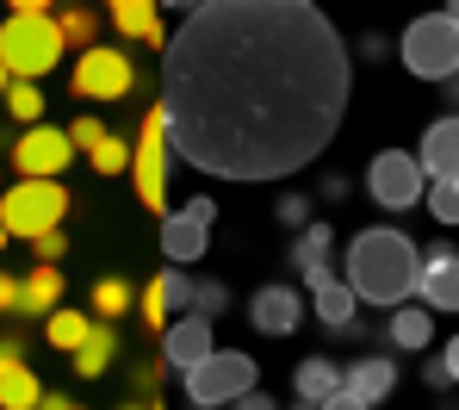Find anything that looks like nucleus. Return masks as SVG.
<instances>
[{"mask_svg": "<svg viewBox=\"0 0 459 410\" xmlns=\"http://www.w3.org/2000/svg\"><path fill=\"white\" fill-rule=\"evenodd\" d=\"M19 311V274H0V318Z\"/></svg>", "mask_w": 459, "mask_h": 410, "instance_id": "39", "label": "nucleus"}, {"mask_svg": "<svg viewBox=\"0 0 459 410\" xmlns=\"http://www.w3.org/2000/svg\"><path fill=\"white\" fill-rule=\"evenodd\" d=\"M385 57H391V38L385 31H367L360 38V63H385Z\"/></svg>", "mask_w": 459, "mask_h": 410, "instance_id": "37", "label": "nucleus"}, {"mask_svg": "<svg viewBox=\"0 0 459 410\" xmlns=\"http://www.w3.org/2000/svg\"><path fill=\"white\" fill-rule=\"evenodd\" d=\"M0 100H6V118H13V125H25V131L44 125V87L38 82H13Z\"/></svg>", "mask_w": 459, "mask_h": 410, "instance_id": "29", "label": "nucleus"}, {"mask_svg": "<svg viewBox=\"0 0 459 410\" xmlns=\"http://www.w3.org/2000/svg\"><path fill=\"white\" fill-rule=\"evenodd\" d=\"M230 410H280V405H273V398H267V392L255 386V392H242V398H236V405H230Z\"/></svg>", "mask_w": 459, "mask_h": 410, "instance_id": "40", "label": "nucleus"}, {"mask_svg": "<svg viewBox=\"0 0 459 410\" xmlns=\"http://www.w3.org/2000/svg\"><path fill=\"white\" fill-rule=\"evenodd\" d=\"M212 348H218V336H212V324H199L193 311L161 329V367H168V373H193Z\"/></svg>", "mask_w": 459, "mask_h": 410, "instance_id": "16", "label": "nucleus"}, {"mask_svg": "<svg viewBox=\"0 0 459 410\" xmlns=\"http://www.w3.org/2000/svg\"><path fill=\"white\" fill-rule=\"evenodd\" d=\"M193 286H199V280H193L186 267H161L150 286L137 292V311H143V324H150V329H168L174 318H186V311H193Z\"/></svg>", "mask_w": 459, "mask_h": 410, "instance_id": "14", "label": "nucleus"}, {"mask_svg": "<svg viewBox=\"0 0 459 410\" xmlns=\"http://www.w3.org/2000/svg\"><path fill=\"white\" fill-rule=\"evenodd\" d=\"M180 386H186L193 410H230L242 392L261 386V367H255V354H242V348H212L193 373H180Z\"/></svg>", "mask_w": 459, "mask_h": 410, "instance_id": "5", "label": "nucleus"}, {"mask_svg": "<svg viewBox=\"0 0 459 410\" xmlns=\"http://www.w3.org/2000/svg\"><path fill=\"white\" fill-rule=\"evenodd\" d=\"M441 367H447V379L459 386V329L447 336V348H441Z\"/></svg>", "mask_w": 459, "mask_h": 410, "instance_id": "41", "label": "nucleus"}, {"mask_svg": "<svg viewBox=\"0 0 459 410\" xmlns=\"http://www.w3.org/2000/svg\"><path fill=\"white\" fill-rule=\"evenodd\" d=\"M38 405H44V379L25 361H6L0 367V410H38Z\"/></svg>", "mask_w": 459, "mask_h": 410, "instance_id": "24", "label": "nucleus"}, {"mask_svg": "<svg viewBox=\"0 0 459 410\" xmlns=\"http://www.w3.org/2000/svg\"><path fill=\"white\" fill-rule=\"evenodd\" d=\"M69 162H75V150H69V131H63V125H31V131H19V144H13L19 180H63Z\"/></svg>", "mask_w": 459, "mask_h": 410, "instance_id": "11", "label": "nucleus"}, {"mask_svg": "<svg viewBox=\"0 0 459 410\" xmlns=\"http://www.w3.org/2000/svg\"><path fill=\"white\" fill-rule=\"evenodd\" d=\"M118 410H161V398H131V405H118Z\"/></svg>", "mask_w": 459, "mask_h": 410, "instance_id": "44", "label": "nucleus"}, {"mask_svg": "<svg viewBox=\"0 0 459 410\" xmlns=\"http://www.w3.org/2000/svg\"><path fill=\"white\" fill-rule=\"evenodd\" d=\"M416 162H422L429 180H459V112H441V118L422 131Z\"/></svg>", "mask_w": 459, "mask_h": 410, "instance_id": "18", "label": "nucleus"}, {"mask_svg": "<svg viewBox=\"0 0 459 410\" xmlns=\"http://www.w3.org/2000/svg\"><path fill=\"white\" fill-rule=\"evenodd\" d=\"M367 193H373V205H385V212H410V205H422L429 174H422V162L410 150H379L367 162Z\"/></svg>", "mask_w": 459, "mask_h": 410, "instance_id": "8", "label": "nucleus"}, {"mask_svg": "<svg viewBox=\"0 0 459 410\" xmlns=\"http://www.w3.org/2000/svg\"><path fill=\"white\" fill-rule=\"evenodd\" d=\"M168 168H174L168 125H161V106H150L143 125H137V137H131V187H137V205L168 212Z\"/></svg>", "mask_w": 459, "mask_h": 410, "instance_id": "7", "label": "nucleus"}, {"mask_svg": "<svg viewBox=\"0 0 459 410\" xmlns=\"http://www.w3.org/2000/svg\"><path fill=\"white\" fill-rule=\"evenodd\" d=\"M416 305L435 311H459V249L454 243H429L422 267H416Z\"/></svg>", "mask_w": 459, "mask_h": 410, "instance_id": "12", "label": "nucleus"}, {"mask_svg": "<svg viewBox=\"0 0 459 410\" xmlns=\"http://www.w3.org/2000/svg\"><path fill=\"white\" fill-rule=\"evenodd\" d=\"M63 63V38H56V6L44 0H13L6 25H0V69L13 82H44Z\"/></svg>", "mask_w": 459, "mask_h": 410, "instance_id": "3", "label": "nucleus"}, {"mask_svg": "<svg viewBox=\"0 0 459 410\" xmlns=\"http://www.w3.org/2000/svg\"><path fill=\"white\" fill-rule=\"evenodd\" d=\"M385 342H391V348H403V354H429V342H435V318L410 299V305L385 311Z\"/></svg>", "mask_w": 459, "mask_h": 410, "instance_id": "20", "label": "nucleus"}, {"mask_svg": "<svg viewBox=\"0 0 459 410\" xmlns=\"http://www.w3.org/2000/svg\"><path fill=\"white\" fill-rule=\"evenodd\" d=\"M292 392H299V405H329V398L342 392V361L305 354V361L292 367Z\"/></svg>", "mask_w": 459, "mask_h": 410, "instance_id": "21", "label": "nucleus"}, {"mask_svg": "<svg viewBox=\"0 0 459 410\" xmlns=\"http://www.w3.org/2000/svg\"><path fill=\"white\" fill-rule=\"evenodd\" d=\"M422 386H429V392H447V386H454V379H447V367H441V354H429V367H422Z\"/></svg>", "mask_w": 459, "mask_h": 410, "instance_id": "38", "label": "nucleus"}, {"mask_svg": "<svg viewBox=\"0 0 459 410\" xmlns=\"http://www.w3.org/2000/svg\"><path fill=\"white\" fill-rule=\"evenodd\" d=\"M286 261H292V274L305 280V292H316V286H329V280H342L335 274V224H305L299 237H292V249H286Z\"/></svg>", "mask_w": 459, "mask_h": 410, "instance_id": "15", "label": "nucleus"}, {"mask_svg": "<svg viewBox=\"0 0 459 410\" xmlns=\"http://www.w3.org/2000/svg\"><path fill=\"white\" fill-rule=\"evenodd\" d=\"M56 305H63V267H31V274L19 280V311H13V318H38V324H44Z\"/></svg>", "mask_w": 459, "mask_h": 410, "instance_id": "22", "label": "nucleus"}, {"mask_svg": "<svg viewBox=\"0 0 459 410\" xmlns=\"http://www.w3.org/2000/svg\"><path fill=\"white\" fill-rule=\"evenodd\" d=\"M454 82H459V69H454Z\"/></svg>", "mask_w": 459, "mask_h": 410, "instance_id": "50", "label": "nucleus"}, {"mask_svg": "<svg viewBox=\"0 0 459 410\" xmlns=\"http://www.w3.org/2000/svg\"><path fill=\"white\" fill-rule=\"evenodd\" d=\"M112 31H125L131 44H168V31H161V6L155 0H112Z\"/></svg>", "mask_w": 459, "mask_h": 410, "instance_id": "23", "label": "nucleus"}, {"mask_svg": "<svg viewBox=\"0 0 459 410\" xmlns=\"http://www.w3.org/2000/svg\"><path fill=\"white\" fill-rule=\"evenodd\" d=\"M248 329H261V336H292V329H305V292L292 286V280H267V286H255V299H248Z\"/></svg>", "mask_w": 459, "mask_h": 410, "instance_id": "13", "label": "nucleus"}, {"mask_svg": "<svg viewBox=\"0 0 459 410\" xmlns=\"http://www.w3.org/2000/svg\"><path fill=\"white\" fill-rule=\"evenodd\" d=\"M0 367H6V354H0Z\"/></svg>", "mask_w": 459, "mask_h": 410, "instance_id": "49", "label": "nucleus"}, {"mask_svg": "<svg viewBox=\"0 0 459 410\" xmlns=\"http://www.w3.org/2000/svg\"><path fill=\"white\" fill-rule=\"evenodd\" d=\"M212 224H218V199H186V205H174L168 218H161V255H168V267H186V261H199L205 249H212Z\"/></svg>", "mask_w": 459, "mask_h": 410, "instance_id": "9", "label": "nucleus"}, {"mask_svg": "<svg viewBox=\"0 0 459 410\" xmlns=\"http://www.w3.org/2000/svg\"><path fill=\"white\" fill-rule=\"evenodd\" d=\"M416 267H422V249L410 243L397 224H367V231H354L348 249H342V261H335L342 286H348L360 305H379V311H397V305L416 299Z\"/></svg>", "mask_w": 459, "mask_h": 410, "instance_id": "2", "label": "nucleus"}, {"mask_svg": "<svg viewBox=\"0 0 459 410\" xmlns=\"http://www.w3.org/2000/svg\"><path fill=\"white\" fill-rule=\"evenodd\" d=\"M38 410H87V405H75V398H63V392H44V405Z\"/></svg>", "mask_w": 459, "mask_h": 410, "instance_id": "42", "label": "nucleus"}, {"mask_svg": "<svg viewBox=\"0 0 459 410\" xmlns=\"http://www.w3.org/2000/svg\"><path fill=\"white\" fill-rule=\"evenodd\" d=\"M447 19H454V31H459V0H454V6H447Z\"/></svg>", "mask_w": 459, "mask_h": 410, "instance_id": "45", "label": "nucleus"}, {"mask_svg": "<svg viewBox=\"0 0 459 410\" xmlns=\"http://www.w3.org/2000/svg\"><path fill=\"white\" fill-rule=\"evenodd\" d=\"M342 392L354 398V405H385L391 392H397V361L391 354H360L354 367H342Z\"/></svg>", "mask_w": 459, "mask_h": 410, "instance_id": "17", "label": "nucleus"}, {"mask_svg": "<svg viewBox=\"0 0 459 410\" xmlns=\"http://www.w3.org/2000/svg\"><path fill=\"white\" fill-rule=\"evenodd\" d=\"M310 311H316V324L329 329V336H354V329H360V299H354L342 280L316 286V292H310Z\"/></svg>", "mask_w": 459, "mask_h": 410, "instance_id": "19", "label": "nucleus"}, {"mask_svg": "<svg viewBox=\"0 0 459 410\" xmlns=\"http://www.w3.org/2000/svg\"><path fill=\"white\" fill-rule=\"evenodd\" d=\"M125 311H137V292H131V280H118V274L93 280V311H87V318H100V324H118Z\"/></svg>", "mask_w": 459, "mask_h": 410, "instance_id": "27", "label": "nucleus"}, {"mask_svg": "<svg viewBox=\"0 0 459 410\" xmlns=\"http://www.w3.org/2000/svg\"><path fill=\"white\" fill-rule=\"evenodd\" d=\"M422 205H429V218H435L441 231H454L459 224V180H429Z\"/></svg>", "mask_w": 459, "mask_h": 410, "instance_id": "31", "label": "nucleus"}, {"mask_svg": "<svg viewBox=\"0 0 459 410\" xmlns=\"http://www.w3.org/2000/svg\"><path fill=\"white\" fill-rule=\"evenodd\" d=\"M441 93H447V112H459V82H441Z\"/></svg>", "mask_w": 459, "mask_h": 410, "instance_id": "43", "label": "nucleus"}, {"mask_svg": "<svg viewBox=\"0 0 459 410\" xmlns=\"http://www.w3.org/2000/svg\"><path fill=\"white\" fill-rule=\"evenodd\" d=\"M137 87V63L125 44H93L75 57V93L81 100H125Z\"/></svg>", "mask_w": 459, "mask_h": 410, "instance_id": "10", "label": "nucleus"}, {"mask_svg": "<svg viewBox=\"0 0 459 410\" xmlns=\"http://www.w3.org/2000/svg\"><path fill=\"white\" fill-rule=\"evenodd\" d=\"M87 162H93V174H125V168H131V144H125L118 131H106V137L87 150Z\"/></svg>", "mask_w": 459, "mask_h": 410, "instance_id": "32", "label": "nucleus"}, {"mask_svg": "<svg viewBox=\"0 0 459 410\" xmlns=\"http://www.w3.org/2000/svg\"><path fill=\"white\" fill-rule=\"evenodd\" d=\"M273 218H280V224L299 237L305 224H316V199H310V193H299V187H286V193L273 199Z\"/></svg>", "mask_w": 459, "mask_h": 410, "instance_id": "30", "label": "nucleus"}, {"mask_svg": "<svg viewBox=\"0 0 459 410\" xmlns=\"http://www.w3.org/2000/svg\"><path fill=\"white\" fill-rule=\"evenodd\" d=\"M224 311H230V286L224 280H199V286H193V318H199V324H218Z\"/></svg>", "mask_w": 459, "mask_h": 410, "instance_id": "33", "label": "nucleus"}, {"mask_svg": "<svg viewBox=\"0 0 459 410\" xmlns=\"http://www.w3.org/2000/svg\"><path fill=\"white\" fill-rule=\"evenodd\" d=\"M56 38H63V50H93V44H100V13H93V6H63V13H56Z\"/></svg>", "mask_w": 459, "mask_h": 410, "instance_id": "28", "label": "nucleus"}, {"mask_svg": "<svg viewBox=\"0 0 459 410\" xmlns=\"http://www.w3.org/2000/svg\"><path fill=\"white\" fill-rule=\"evenodd\" d=\"M63 131H69V150H75V156H87V150L106 137V125H100V118H75V125H63Z\"/></svg>", "mask_w": 459, "mask_h": 410, "instance_id": "34", "label": "nucleus"}, {"mask_svg": "<svg viewBox=\"0 0 459 410\" xmlns=\"http://www.w3.org/2000/svg\"><path fill=\"white\" fill-rule=\"evenodd\" d=\"M391 57L416 75V82H454V69H459V31H454V19L447 13H422V19H410L403 25V38L391 44Z\"/></svg>", "mask_w": 459, "mask_h": 410, "instance_id": "4", "label": "nucleus"}, {"mask_svg": "<svg viewBox=\"0 0 459 410\" xmlns=\"http://www.w3.org/2000/svg\"><path fill=\"white\" fill-rule=\"evenodd\" d=\"M87 329H93V318H87V311L56 305V311L44 318V342H50V348H63V354H75L81 342H87Z\"/></svg>", "mask_w": 459, "mask_h": 410, "instance_id": "26", "label": "nucleus"}, {"mask_svg": "<svg viewBox=\"0 0 459 410\" xmlns=\"http://www.w3.org/2000/svg\"><path fill=\"white\" fill-rule=\"evenodd\" d=\"M112 354H118V336H112V324H93V329H87V342H81L69 361H75L81 379H100V373L112 367Z\"/></svg>", "mask_w": 459, "mask_h": 410, "instance_id": "25", "label": "nucleus"}, {"mask_svg": "<svg viewBox=\"0 0 459 410\" xmlns=\"http://www.w3.org/2000/svg\"><path fill=\"white\" fill-rule=\"evenodd\" d=\"M286 410H316V405H299V398H292V405H286Z\"/></svg>", "mask_w": 459, "mask_h": 410, "instance_id": "47", "label": "nucleus"}, {"mask_svg": "<svg viewBox=\"0 0 459 410\" xmlns=\"http://www.w3.org/2000/svg\"><path fill=\"white\" fill-rule=\"evenodd\" d=\"M6 87H13V75H6V69H0V93H6Z\"/></svg>", "mask_w": 459, "mask_h": 410, "instance_id": "46", "label": "nucleus"}, {"mask_svg": "<svg viewBox=\"0 0 459 410\" xmlns=\"http://www.w3.org/2000/svg\"><path fill=\"white\" fill-rule=\"evenodd\" d=\"M0 249H6V231H0Z\"/></svg>", "mask_w": 459, "mask_h": 410, "instance_id": "48", "label": "nucleus"}, {"mask_svg": "<svg viewBox=\"0 0 459 410\" xmlns=\"http://www.w3.org/2000/svg\"><path fill=\"white\" fill-rule=\"evenodd\" d=\"M354 63L310 0H205L180 6L161 44L168 150L212 180H286L342 131Z\"/></svg>", "mask_w": 459, "mask_h": 410, "instance_id": "1", "label": "nucleus"}, {"mask_svg": "<svg viewBox=\"0 0 459 410\" xmlns=\"http://www.w3.org/2000/svg\"><path fill=\"white\" fill-rule=\"evenodd\" d=\"M316 199H323V205H342V199H348V174H323V180H316Z\"/></svg>", "mask_w": 459, "mask_h": 410, "instance_id": "36", "label": "nucleus"}, {"mask_svg": "<svg viewBox=\"0 0 459 410\" xmlns=\"http://www.w3.org/2000/svg\"><path fill=\"white\" fill-rule=\"evenodd\" d=\"M31 249H38V267H56L69 255V237L63 231H44V237H31Z\"/></svg>", "mask_w": 459, "mask_h": 410, "instance_id": "35", "label": "nucleus"}, {"mask_svg": "<svg viewBox=\"0 0 459 410\" xmlns=\"http://www.w3.org/2000/svg\"><path fill=\"white\" fill-rule=\"evenodd\" d=\"M69 218V187L63 180H13L0 193V231L6 237H44V231H63Z\"/></svg>", "mask_w": 459, "mask_h": 410, "instance_id": "6", "label": "nucleus"}]
</instances>
